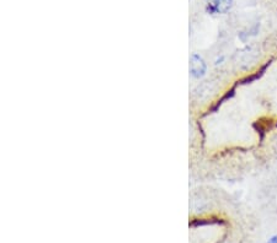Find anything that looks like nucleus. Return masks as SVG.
Instances as JSON below:
<instances>
[{"label":"nucleus","instance_id":"obj_2","mask_svg":"<svg viewBox=\"0 0 277 243\" xmlns=\"http://www.w3.org/2000/svg\"><path fill=\"white\" fill-rule=\"evenodd\" d=\"M207 73V63L198 53H192L190 57V74L194 79H201Z\"/></svg>","mask_w":277,"mask_h":243},{"label":"nucleus","instance_id":"obj_5","mask_svg":"<svg viewBox=\"0 0 277 243\" xmlns=\"http://www.w3.org/2000/svg\"><path fill=\"white\" fill-rule=\"evenodd\" d=\"M273 150H275V152L277 154V138L275 139V142H273Z\"/></svg>","mask_w":277,"mask_h":243},{"label":"nucleus","instance_id":"obj_1","mask_svg":"<svg viewBox=\"0 0 277 243\" xmlns=\"http://www.w3.org/2000/svg\"><path fill=\"white\" fill-rule=\"evenodd\" d=\"M259 56H260V53L254 47H246L237 53L236 62L240 68L246 69L258 61Z\"/></svg>","mask_w":277,"mask_h":243},{"label":"nucleus","instance_id":"obj_4","mask_svg":"<svg viewBox=\"0 0 277 243\" xmlns=\"http://www.w3.org/2000/svg\"><path fill=\"white\" fill-rule=\"evenodd\" d=\"M267 243H277V235L270 237V239L267 241Z\"/></svg>","mask_w":277,"mask_h":243},{"label":"nucleus","instance_id":"obj_3","mask_svg":"<svg viewBox=\"0 0 277 243\" xmlns=\"http://www.w3.org/2000/svg\"><path fill=\"white\" fill-rule=\"evenodd\" d=\"M233 7V0H211L207 4L210 14H227Z\"/></svg>","mask_w":277,"mask_h":243}]
</instances>
